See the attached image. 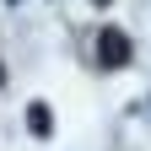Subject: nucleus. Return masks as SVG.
<instances>
[{"instance_id":"f257e3e1","label":"nucleus","mask_w":151,"mask_h":151,"mask_svg":"<svg viewBox=\"0 0 151 151\" xmlns=\"http://www.w3.org/2000/svg\"><path fill=\"white\" fill-rule=\"evenodd\" d=\"M97 60H103L108 70L129 65V38H124L119 27H103V32H97Z\"/></svg>"},{"instance_id":"f03ea898","label":"nucleus","mask_w":151,"mask_h":151,"mask_svg":"<svg viewBox=\"0 0 151 151\" xmlns=\"http://www.w3.org/2000/svg\"><path fill=\"white\" fill-rule=\"evenodd\" d=\"M27 129H32V135H38V140H43V135H49V129H54V113H49L43 103H27Z\"/></svg>"},{"instance_id":"7ed1b4c3","label":"nucleus","mask_w":151,"mask_h":151,"mask_svg":"<svg viewBox=\"0 0 151 151\" xmlns=\"http://www.w3.org/2000/svg\"><path fill=\"white\" fill-rule=\"evenodd\" d=\"M97 6H108V0H97Z\"/></svg>"},{"instance_id":"20e7f679","label":"nucleus","mask_w":151,"mask_h":151,"mask_svg":"<svg viewBox=\"0 0 151 151\" xmlns=\"http://www.w3.org/2000/svg\"><path fill=\"white\" fill-rule=\"evenodd\" d=\"M11 6H16V0H11Z\"/></svg>"}]
</instances>
